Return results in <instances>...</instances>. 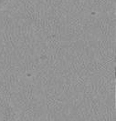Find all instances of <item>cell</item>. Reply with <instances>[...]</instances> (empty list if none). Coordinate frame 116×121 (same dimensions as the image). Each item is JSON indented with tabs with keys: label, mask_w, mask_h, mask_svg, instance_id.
Returning <instances> with one entry per match:
<instances>
[{
	"label": "cell",
	"mask_w": 116,
	"mask_h": 121,
	"mask_svg": "<svg viewBox=\"0 0 116 121\" xmlns=\"http://www.w3.org/2000/svg\"><path fill=\"white\" fill-rule=\"evenodd\" d=\"M5 1H6V0H0V5H1V4H3Z\"/></svg>",
	"instance_id": "6da1fadb"
}]
</instances>
